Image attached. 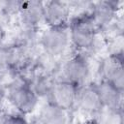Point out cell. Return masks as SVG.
I'll return each mask as SVG.
<instances>
[{"mask_svg":"<svg viewBox=\"0 0 124 124\" xmlns=\"http://www.w3.org/2000/svg\"><path fill=\"white\" fill-rule=\"evenodd\" d=\"M68 28L71 46L75 51L91 56L101 48L99 46L100 32L95 25L89 11L72 15Z\"/></svg>","mask_w":124,"mask_h":124,"instance_id":"cell-1","label":"cell"},{"mask_svg":"<svg viewBox=\"0 0 124 124\" xmlns=\"http://www.w3.org/2000/svg\"><path fill=\"white\" fill-rule=\"evenodd\" d=\"M6 87L7 101L16 112L26 116L37 109L40 99L25 78L15 76L10 81L6 82Z\"/></svg>","mask_w":124,"mask_h":124,"instance_id":"cell-2","label":"cell"},{"mask_svg":"<svg viewBox=\"0 0 124 124\" xmlns=\"http://www.w3.org/2000/svg\"><path fill=\"white\" fill-rule=\"evenodd\" d=\"M91 69L90 56L73 49L61 60L57 78L80 87L90 82L88 80L91 76Z\"/></svg>","mask_w":124,"mask_h":124,"instance_id":"cell-3","label":"cell"},{"mask_svg":"<svg viewBox=\"0 0 124 124\" xmlns=\"http://www.w3.org/2000/svg\"><path fill=\"white\" fill-rule=\"evenodd\" d=\"M39 46L44 53L62 60L73 50L68 26L46 27L40 32Z\"/></svg>","mask_w":124,"mask_h":124,"instance_id":"cell-4","label":"cell"},{"mask_svg":"<svg viewBox=\"0 0 124 124\" xmlns=\"http://www.w3.org/2000/svg\"><path fill=\"white\" fill-rule=\"evenodd\" d=\"M100 79L113 84L124 91V57L123 54H107L101 58L98 66Z\"/></svg>","mask_w":124,"mask_h":124,"instance_id":"cell-5","label":"cell"},{"mask_svg":"<svg viewBox=\"0 0 124 124\" xmlns=\"http://www.w3.org/2000/svg\"><path fill=\"white\" fill-rule=\"evenodd\" d=\"M78 86L65 79L56 78L46 101L64 108L74 111L78 92Z\"/></svg>","mask_w":124,"mask_h":124,"instance_id":"cell-6","label":"cell"},{"mask_svg":"<svg viewBox=\"0 0 124 124\" xmlns=\"http://www.w3.org/2000/svg\"><path fill=\"white\" fill-rule=\"evenodd\" d=\"M76 108L85 115L92 116V118H97L101 114L104 107L95 81H90L78 88Z\"/></svg>","mask_w":124,"mask_h":124,"instance_id":"cell-7","label":"cell"},{"mask_svg":"<svg viewBox=\"0 0 124 124\" xmlns=\"http://www.w3.org/2000/svg\"><path fill=\"white\" fill-rule=\"evenodd\" d=\"M42 22H44V2L19 1L15 26L25 29H40Z\"/></svg>","mask_w":124,"mask_h":124,"instance_id":"cell-8","label":"cell"},{"mask_svg":"<svg viewBox=\"0 0 124 124\" xmlns=\"http://www.w3.org/2000/svg\"><path fill=\"white\" fill-rule=\"evenodd\" d=\"M122 4L123 3L120 1L90 2L88 11L99 32L115 20L119 13L122 11Z\"/></svg>","mask_w":124,"mask_h":124,"instance_id":"cell-9","label":"cell"},{"mask_svg":"<svg viewBox=\"0 0 124 124\" xmlns=\"http://www.w3.org/2000/svg\"><path fill=\"white\" fill-rule=\"evenodd\" d=\"M72 16V9L69 2L46 1L44 2V23L46 27L68 26Z\"/></svg>","mask_w":124,"mask_h":124,"instance_id":"cell-10","label":"cell"},{"mask_svg":"<svg viewBox=\"0 0 124 124\" xmlns=\"http://www.w3.org/2000/svg\"><path fill=\"white\" fill-rule=\"evenodd\" d=\"M96 87L105 109L113 111H123V92L113 84L99 79L95 81Z\"/></svg>","mask_w":124,"mask_h":124,"instance_id":"cell-11","label":"cell"},{"mask_svg":"<svg viewBox=\"0 0 124 124\" xmlns=\"http://www.w3.org/2000/svg\"><path fill=\"white\" fill-rule=\"evenodd\" d=\"M38 121L40 124H71L73 123V111L46 101L39 109Z\"/></svg>","mask_w":124,"mask_h":124,"instance_id":"cell-12","label":"cell"},{"mask_svg":"<svg viewBox=\"0 0 124 124\" xmlns=\"http://www.w3.org/2000/svg\"><path fill=\"white\" fill-rule=\"evenodd\" d=\"M19 59L20 53L14 45L7 42L0 46V78H5L8 76L13 78Z\"/></svg>","mask_w":124,"mask_h":124,"instance_id":"cell-13","label":"cell"},{"mask_svg":"<svg viewBox=\"0 0 124 124\" xmlns=\"http://www.w3.org/2000/svg\"><path fill=\"white\" fill-rule=\"evenodd\" d=\"M56 78L57 77L52 74H48V73H46V72H43L37 69L36 72L29 78L28 82L32 90L39 97V99L41 98L47 99L50 93L52 84Z\"/></svg>","mask_w":124,"mask_h":124,"instance_id":"cell-14","label":"cell"},{"mask_svg":"<svg viewBox=\"0 0 124 124\" xmlns=\"http://www.w3.org/2000/svg\"><path fill=\"white\" fill-rule=\"evenodd\" d=\"M0 124H31L25 115L18 112L2 111L0 115Z\"/></svg>","mask_w":124,"mask_h":124,"instance_id":"cell-15","label":"cell"},{"mask_svg":"<svg viewBox=\"0 0 124 124\" xmlns=\"http://www.w3.org/2000/svg\"><path fill=\"white\" fill-rule=\"evenodd\" d=\"M7 100V87L4 78H0V109L3 108V105Z\"/></svg>","mask_w":124,"mask_h":124,"instance_id":"cell-16","label":"cell"},{"mask_svg":"<svg viewBox=\"0 0 124 124\" xmlns=\"http://www.w3.org/2000/svg\"><path fill=\"white\" fill-rule=\"evenodd\" d=\"M7 36H8L7 27L0 21V46L7 43Z\"/></svg>","mask_w":124,"mask_h":124,"instance_id":"cell-17","label":"cell"},{"mask_svg":"<svg viewBox=\"0 0 124 124\" xmlns=\"http://www.w3.org/2000/svg\"><path fill=\"white\" fill-rule=\"evenodd\" d=\"M84 124H99V122H98L97 118H91V119L87 120Z\"/></svg>","mask_w":124,"mask_h":124,"instance_id":"cell-18","label":"cell"},{"mask_svg":"<svg viewBox=\"0 0 124 124\" xmlns=\"http://www.w3.org/2000/svg\"><path fill=\"white\" fill-rule=\"evenodd\" d=\"M71 124H76V123H74V122H73V123H71ZM78 124H79V123H78Z\"/></svg>","mask_w":124,"mask_h":124,"instance_id":"cell-19","label":"cell"}]
</instances>
